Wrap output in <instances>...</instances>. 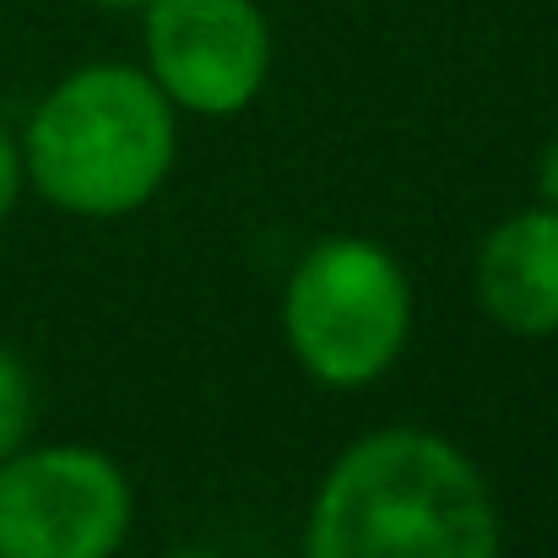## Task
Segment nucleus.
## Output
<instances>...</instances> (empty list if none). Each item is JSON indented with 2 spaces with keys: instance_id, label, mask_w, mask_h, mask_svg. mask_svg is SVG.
Returning a JSON list of instances; mask_svg holds the SVG:
<instances>
[{
  "instance_id": "f03ea898",
  "label": "nucleus",
  "mask_w": 558,
  "mask_h": 558,
  "mask_svg": "<svg viewBox=\"0 0 558 558\" xmlns=\"http://www.w3.org/2000/svg\"><path fill=\"white\" fill-rule=\"evenodd\" d=\"M174 104L136 65H82L49 87L22 136L38 195L71 217H125L174 169Z\"/></svg>"
},
{
  "instance_id": "7ed1b4c3",
  "label": "nucleus",
  "mask_w": 558,
  "mask_h": 558,
  "mask_svg": "<svg viewBox=\"0 0 558 558\" xmlns=\"http://www.w3.org/2000/svg\"><path fill=\"white\" fill-rule=\"evenodd\" d=\"M288 348L320 385H374L407 348L412 288L396 255L374 239H320L282 293Z\"/></svg>"
},
{
  "instance_id": "39448f33",
  "label": "nucleus",
  "mask_w": 558,
  "mask_h": 558,
  "mask_svg": "<svg viewBox=\"0 0 558 558\" xmlns=\"http://www.w3.org/2000/svg\"><path fill=\"white\" fill-rule=\"evenodd\" d=\"M147 76L190 114H239L271 71V27L255 0H147Z\"/></svg>"
},
{
  "instance_id": "0eeeda50",
  "label": "nucleus",
  "mask_w": 558,
  "mask_h": 558,
  "mask_svg": "<svg viewBox=\"0 0 558 558\" xmlns=\"http://www.w3.org/2000/svg\"><path fill=\"white\" fill-rule=\"evenodd\" d=\"M33 434V374L27 364L0 348V461H11Z\"/></svg>"
},
{
  "instance_id": "20e7f679",
  "label": "nucleus",
  "mask_w": 558,
  "mask_h": 558,
  "mask_svg": "<svg viewBox=\"0 0 558 558\" xmlns=\"http://www.w3.org/2000/svg\"><path fill=\"white\" fill-rule=\"evenodd\" d=\"M131 483L93 445H38L0 461V558H114Z\"/></svg>"
},
{
  "instance_id": "423d86ee",
  "label": "nucleus",
  "mask_w": 558,
  "mask_h": 558,
  "mask_svg": "<svg viewBox=\"0 0 558 558\" xmlns=\"http://www.w3.org/2000/svg\"><path fill=\"white\" fill-rule=\"evenodd\" d=\"M477 299L515 337L558 331V211L532 206L505 217L477 250Z\"/></svg>"
},
{
  "instance_id": "9b49d317",
  "label": "nucleus",
  "mask_w": 558,
  "mask_h": 558,
  "mask_svg": "<svg viewBox=\"0 0 558 558\" xmlns=\"http://www.w3.org/2000/svg\"><path fill=\"white\" fill-rule=\"evenodd\" d=\"M163 558H222V554H211V548H180V554H163Z\"/></svg>"
},
{
  "instance_id": "6e6552de",
  "label": "nucleus",
  "mask_w": 558,
  "mask_h": 558,
  "mask_svg": "<svg viewBox=\"0 0 558 558\" xmlns=\"http://www.w3.org/2000/svg\"><path fill=\"white\" fill-rule=\"evenodd\" d=\"M22 180H27V163H22V142L0 125V222L11 217L16 195H22Z\"/></svg>"
},
{
  "instance_id": "f257e3e1",
  "label": "nucleus",
  "mask_w": 558,
  "mask_h": 558,
  "mask_svg": "<svg viewBox=\"0 0 558 558\" xmlns=\"http://www.w3.org/2000/svg\"><path fill=\"white\" fill-rule=\"evenodd\" d=\"M304 558H499V510L466 450L423 428H379L326 472Z\"/></svg>"
},
{
  "instance_id": "1a4fd4ad",
  "label": "nucleus",
  "mask_w": 558,
  "mask_h": 558,
  "mask_svg": "<svg viewBox=\"0 0 558 558\" xmlns=\"http://www.w3.org/2000/svg\"><path fill=\"white\" fill-rule=\"evenodd\" d=\"M537 201L558 211V136L543 147V158H537Z\"/></svg>"
},
{
  "instance_id": "9d476101",
  "label": "nucleus",
  "mask_w": 558,
  "mask_h": 558,
  "mask_svg": "<svg viewBox=\"0 0 558 558\" xmlns=\"http://www.w3.org/2000/svg\"><path fill=\"white\" fill-rule=\"evenodd\" d=\"M93 5H104V11H147V0H93Z\"/></svg>"
}]
</instances>
